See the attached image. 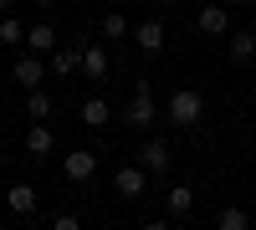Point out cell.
<instances>
[{
    "label": "cell",
    "mask_w": 256,
    "mask_h": 230,
    "mask_svg": "<svg viewBox=\"0 0 256 230\" xmlns=\"http://www.w3.org/2000/svg\"><path fill=\"white\" fill-rule=\"evenodd\" d=\"M200 118H205V97L195 87H174L169 92V123H174V128H195Z\"/></svg>",
    "instance_id": "cell-1"
},
{
    "label": "cell",
    "mask_w": 256,
    "mask_h": 230,
    "mask_svg": "<svg viewBox=\"0 0 256 230\" xmlns=\"http://www.w3.org/2000/svg\"><path fill=\"white\" fill-rule=\"evenodd\" d=\"M118 118H123L134 133H148V128H154V118H159V108H154V92H148V87H134V92H128V108H123Z\"/></svg>",
    "instance_id": "cell-2"
},
{
    "label": "cell",
    "mask_w": 256,
    "mask_h": 230,
    "mask_svg": "<svg viewBox=\"0 0 256 230\" xmlns=\"http://www.w3.org/2000/svg\"><path fill=\"white\" fill-rule=\"evenodd\" d=\"M134 159H138L144 169H148V179H164L169 169H174V149H169L164 138H144V149H138Z\"/></svg>",
    "instance_id": "cell-3"
},
{
    "label": "cell",
    "mask_w": 256,
    "mask_h": 230,
    "mask_svg": "<svg viewBox=\"0 0 256 230\" xmlns=\"http://www.w3.org/2000/svg\"><path fill=\"white\" fill-rule=\"evenodd\" d=\"M113 190L123 195V200H138L144 190H148V169L134 159V164H118V174H113Z\"/></svg>",
    "instance_id": "cell-4"
},
{
    "label": "cell",
    "mask_w": 256,
    "mask_h": 230,
    "mask_svg": "<svg viewBox=\"0 0 256 230\" xmlns=\"http://www.w3.org/2000/svg\"><path fill=\"white\" fill-rule=\"evenodd\" d=\"M108 72H113V56H108V46H102V41H82V77L102 82Z\"/></svg>",
    "instance_id": "cell-5"
},
{
    "label": "cell",
    "mask_w": 256,
    "mask_h": 230,
    "mask_svg": "<svg viewBox=\"0 0 256 230\" xmlns=\"http://www.w3.org/2000/svg\"><path fill=\"white\" fill-rule=\"evenodd\" d=\"M164 41H169L164 20H138V26H134V46H138L144 56H159V51H164Z\"/></svg>",
    "instance_id": "cell-6"
},
{
    "label": "cell",
    "mask_w": 256,
    "mask_h": 230,
    "mask_svg": "<svg viewBox=\"0 0 256 230\" xmlns=\"http://www.w3.org/2000/svg\"><path fill=\"white\" fill-rule=\"evenodd\" d=\"M62 174H67L72 184H88V179L98 174V154H92V149H72L67 159H62Z\"/></svg>",
    "instance_id": "cell-7"
},
{
    "label": "cell",
    "mask_w": 256,
    "mask_h": 230,
    "mask_svg": "<svg viewBox=\"0 0 256 230\" xmlns=\"http://www.w3.org/2000/svg\"><path fill=\"white\" fill-rule=\"evenodd\" d=\"M46 72H52V67L41 61V51H26V56H20L16 67H10V77H16L26 92H31V87H41V77H46Z\"/></svg>",
    "instance_id": "cell-8"
},
{
    "label": "cell",
    "mask_w": 256,
    "mask_h": 230,
    "mask_svg": "<svg viewBox=\"0 0 256 230\" xmlns=\"http://www.w3.org/2000/svg\"><path fill=\"white\" fill-rule=\"evenodd\" d=\"M164 210H169V220H190V210H195V190H190V184H169Z\"/></svg>",
    "instance_id": "cell-9"
},
{
    "label": "cell",
    "mask_w": 256,
    "mask_h": 230,
    "mask_svg": "<svg viewBox=\"0 0 256 230\" xmlns=\"http://www.w3.org/2000/svg\"><path fill=\"white\" fill-rule=\"evenodd\" d=\"M195 26H200L205 36H230V10H226V5H205V10L195 15Z\"/></svg>",
    "instance_id": "cell-10"
},
{
    "label": "cell",
    "mask_w": 256,
    "mask_h": 230,
    "mask_svg": "<svg viewBox=\"0 0 256 230\" xmlns=\"http://www.w3.org/2000/svg\"><path fill=\"white\" fill-rule=\"evenodd\" d=\"M26 46L41 51V56H52V51H56V26H52V20H36V26H26Z\"/></svg>",
    "instance_id": "cell-11"
},
{
    "label": "cell",
    "mask_w": 256,
    "mask_h": 230,
    "mask_svg": "<svg viewBox=\"0 0 256 230\" xmlns=\"http://www.w3.org/2000/svg\"><path fill=\"white\" fill-rule=\"evenodd\" d=\"M82 72V46H56L52 51V77H77Z\"/></svg>",
    "instance_id": "cell-12"
},
{
    "label": "cell",
    "mask_w": 256,
    "mask_h": 230,
    "mask_svg": "<svg viewBox=\"0 0 256 230\" xmlns=\"http://www.w3.org/2000/svg\"><path fill=\"white\" fill-rule=\"evenodd\" d=\"M6 205H10V215L26 220V215H36V190H31V184H10V190H6Z\"/></svg>",
    "instance_id": "cell-13"
},
{
    "label": "cell",
    "mask_w": 256,
    "mask_h": 230,
    "mask_svg": "<svg viewBox=\"0 0 256 230\" xmlns=\"http://www.w3.org/2000/svg\"><path fill=\"white\" fill-rule=\"evenodd\" d=\"M52 143H56V133L46 128V123H31V133H26V154H31V159H46Z\"/></svg>",
    "instance_id": "cell-14"
},
{
    "label": "cell",
    "mask_w": 256,
    "mask_h": 230,
    "mask_svg": "<svg viewBox=\"0 0 256 230\" xmlns=\"http://www.w3.org/2000/svg\"><path fill=\"white\" fill-rule=\"evenodd\" d=\"M77 118L88 123V128H102V123L113 118V108H108V97H98V92H92L88 102H82V113H77Z\"/></svg>",
    "instance_id": "cell-15"
},
{
    "label": "cell",
    "mask_w": 256,
    "mask_h": 230,
    "mask_svg": "<svg viewBox=\"0 0 256 230\" xmlns=\"http://www.w3.org/2000/svg\"><path fill=\"white\" fill-rule=\"evenodd\" d=\"M26 118H31V123H46V118H52V92H46V87H31V92H26Z\"/></svg>",
    "instance_id": "cell-16"
},
{
    "label": "cell",
    "mask_w": 256,
    "mask_h": 230,
    "mask_svg": "<svg viewBox=\"0 0 256 230\" xmlns=\"http://www.w3.org/2000/svg\"><path fill=\"white\" fill-rule=\"evenodd\" d=\"M256 56V31H236L230 26V61H251Z\"/></svg>",
    "instance_id": "cell-17"
},
{
    "label": "cell",
    "mask_w": 256,
    "mask_h": 230,
    "mask_svg": "<svg viewBox=\"0 0 256 230\" xmlns=\"http://www.w3.org/2000/svg\"><path fill=\"white\" fill-rule=\"evenodd\" d=\"M98 36H102V41H123V36H128V15H123V10H108V15L98 20Z\"/></svg>",
    "instance_id": "cell-18"
},
{
    "label": "cell",
    "mask_w": 256,
    "mask_h": 230,
    "mask_svg": "<svg viewBox=\"0 0 256 230\" xmlns=\"http://www.w3.org/2000/svg\"><path fill=\"white\" fill-rule=\"evenodd\" d=\"M216 230H251V215L241 210V205H226V210L216 215Z\"/></svg>",
    "instance_id": "cell-19"
},
{
    "label": "cell",
    "mask_w": 256,
    "mask_h": 230,
    "mask_svg": "<svg viewBox=\"0 0 256 230\" xmlns=\"http://www.w3.org/2000/svg\"><path fill=\"white\" fill-rule=\"evenodd\" d=\"M20 41H26V26L16 20V10H6L0 15V46H20Z\"/></svg>",
    "instance_id": "cell-20"
},
{
    "label": "cell",
    "mask_w": 256,
    "mask_h": 230,
    "mask_svg": "<svg viewBox=\"0 0 256 230\" xmlns=\"http://www.w3.org/2000/svg\"><path fill=\"white\" fill-rule=\"evenodd\" d=\"M77 225H82V220H77L72 210H62V215H52V230H77Z\"/></svg>",
    "instance_id": "cell-21"
},
{
    "label": "cell",
    "mask_w": 256,
    "mask_h": 230,
    "mask_svg": "<svg viewBox=\"0 0 256 230\" xmlns=\"http://www.w3.org/2000/svg\"><path fill=\"white\" fill-rule=\"evenodd\" d=\"M31 5H41V10H52V5H56V0H31Z\"/></svg>",
    "instance_id": "cell-22"
},
{
    "label": "cell",
    "mask_w": 256,
    "mask_h": 230,
    "mask_svg": "<svg viewBox=\"0 0 256 230\" xmlns=\"http://www.w3.org/2000/svg\"><path fill=\"white\" fill-rule=\"evenodd\" d=\"M6 10H16V0H0V15H6Z\"/></svg>",
    "instance_id": "cell-23"
},
{
    "label": "cell",
    "mask_w": 256,
    "mask_h": 230,
    "mask_svg": "<svg viewBox=\"0 0 256 230\" xmlns=\"http://www.w3.org/2000/svg\"><path fill=\"white\" fill-rule=\"evenodd\" d=\"M230 5H256V0H230Z\"/></svg>",
    "instance_id": "cell-24"
},
{
    "label": "cell",
    "mask_w": 256,
    "mask_h": 230,
    "mask_svg": "<svg viewBox=\"0 0 256 230\" xmlns=\"http://www.w3.org/2000/svg\"><path fill=\"white\" fill-rule=\"evenodd\" d=\"M0 159H6V149H0Z\"/></svg>",
    "instance_id": "cell-25"
},
{
    "label": "cell",
    "mask_w": 256,
    "mask_h": 230,
    "mask_svg": "<svg viewBox=\"0 0 256 230\" xmlns=\"http://www.w3.org/2000/svg\"><path fill=\"white\" fill-rule=\"evenodd\" d=\"M144 5H148V0H144Z\"/></svg>",
    "instance_id": "cell-26"
}]
</instances>
